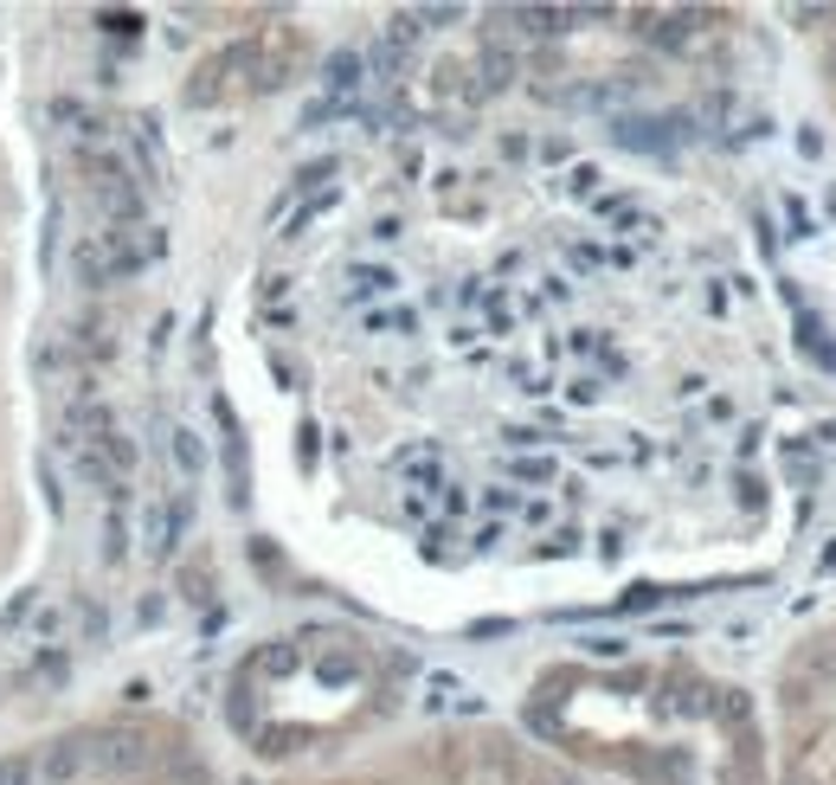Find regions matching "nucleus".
Instances as JSON below:
<instances>
[{
    "mask_svg": "<svg viewBox=\"0 0 836 785\" xmlns=\"http://www.w3.org/2000/svg\"><path fill=\"white\" fill-rule=\"evenodd\" d=\"M508 84H515V52L489 46L483 59H477V97H495V90H508Z\"/></svg>",
    "mask_w": 836,
    "mask_h": 785,
    "instance_id": "f257e3e1",
    "label": "nucleus"
},
{
    "mask_svg": "<svg viewBox=\"0 0 836 785\" xmlns=\"http://www.w3.org/2000/svg\"><path fill=\"white\" fill-rule=\"evenodd\" d=\"M399 278L393 271H380V265H354L348 271V303H367V296H380V290H393Z\"/></svg>",
    "mask_w": 836,
    "mask_h": 785,
    "instance_id": "f03ea898",
    "label": "nucleus"
},
{
    "mask_svg": "<svg viewBox=\"0 0 836 785\" xmlns=\"http://www.w3.org/2000/svg\"><path fill=\"white\" fill-rule=\"evenodd\" d=\"M360 72H367V59H360V52H335V59H329V90H335V97L360 90Z\"/></svg>",
    "mask_w": 836,
    "mask_h": 785,
    "instance_id": "7ed1b4c3",
    "label": "nucleus"
},
{
    "mask_svg": "<svg viewBox=\"0 0 836 785\" xmlns=\"http://www.w3.org/2000/svg\"><path fill=\"white\" fill-rule=\"evenodd\" d=\"M373 72H380V77H399V72H406V46L380 39V52H373Z\"/></svg>",
    "mask_w": 836,
    "mask_h": 785,
    "instance_id": "20e7f679",
    "label": "nucleus"
},
{
    "mask_svg": "<svg viewBox=\"0 0 836 785\" xmlns=\"http://www.w3.org/2000/svg\"><path fill=\"white\" fill-rule=\"evenodd\" d=\"M174 457H181V470H200V464H207V451H200L194 431H174Z\"/></svg>",
    "mask_w": 836,
    "mask_h": 785,
    "instance_id": "39448f33",
    "label": "nucleus"
},
{
    "mask_svg": "<svg viewBox=\"0 0 836 785\" xmlns=\"http://www.w3.org/2000/svg\"><path fill=\"white\" fill-rule=\"evenodd\" d=\"M0 785H33V760H26V753L0 760Z\"/></svg>",
    "mask_w": 836,
    "mask_h": 785,
    "instance_id": "423d86ee",
    "label": "nucleus"
},
{
    "mask_svg": "<svg viewBox=\"0 0 836 785\" xmlns=\"http://www.w3.org/2000/svg\"><path fill=\"white\" fill-rule=\"evenodd\" d=\"M836 20V7L824 0V7H791V26H831Z\"/></svg>",
    "mask_w": 836,
    "mask_h": 785,
    "instance_id": "0eeeda50",
    "label": "nucleus"
},
{
    "mask_svg": "<svg viewBox=\"0 0 836 785\" xmlns=\"http://www.w3.org/2000/svg\"><path fill=\"white\" fill-rule=\"evenodd\" d=\"M77 766H84V747H59V753H52V780H71Z\"/></svg>",
    "mask_w": 836,
    "mask_h": 785,
    "instance_id": "6e6552de",
    "label": "nucleus"
},
{
    "mask_svg": "<svg viewBox=\"0 0 836 785\" xmlns=\"http://www.w3.org/2000/svg\"><path fill=\"white\" fill-rule=\"evenodd\" d=\"M515 477H528V483H548V477H554V464H548V457H521V464H515Z\"/></svg>",
    "mask_w": 836,
    "mask_h": 785,
    "instance_id": "1a4fd4ad",
    "label": "nucleus"
},
{
    "mask_svg": "<svg viewBox=\"0 0 836 785\" xmlns=\"http://www.w3.org/2000/svg\"><path fill=\"white\" fill-rule=\"evenodd\" d=\"M373 329H399V335H413L418 316H413V309H393V316H373Z\"/></svg>",
    "mask_w": 836,
    "mask_h": 785,
    "instance_id": "9d476101",
    "label": "nucleus"
},
{
    "mask_svg": "<svg viewBox=\"0 0 836 785\" xmlns=\"http://www.w3.org/2000/svg\"><path fill=\"white\" fill-rule=\"evenodd\" d=\"M329 174H335V161H309V168L296 174V187H316V181H329Z\"/></svg>",
    "mask_w": 836,
    "mask_h": 785,
    "instance_id": "9b49d317",
    "label": "nucleus"
},
{
    "mask_svg": "<svg viewBox=\"0 0 836 785\" xmlns=\"http://www.w3.org/2000/svg\"><path fill=\"white\" fill-rule=\"evenodd\" d=\"M566 187H573V194H592V187H599V168H573V181H566Z\"/></svg>",
    "mask_w": 836,
    "mask_h": 785,
    "instance_id": "f8f14e48",
    "label": "nucleus"
},
{
    "mask_svg": "<svg viewBox=\"0 0 836 785\" xmlns=\"http://www.w3.org/2000/svg\"><path fill=\"white\" fill-rule=\"evenodd\" d=\"M798 155H811V161H817V155H824V130H804V136H798Z\"/></svg>",
    "mask_w": 836,
    "mask_h": 785,
    "instance_id": "ddd939ff",
    "label": "nucleus"
},
{
    "mask_svg": "<svg viewBox=\"0 0 836 785\" xmlns=\"http://www.w3.org/2000/svg\"><path fill=\"white\" fill-rule=\"evenodd\" d=\"M831 77H836V46H831Z\"/></svg>",
    "mask_w": 836,
    "mask_h": 785,
    "instance_id": "4468645a",
    "label": "nucleus"
},
{
    "mask_svg": "<svg viewBox=\"0 0 836 785\" xmlns=\"http://www.w3.org/2000/svg\"><path fill=\"white\" fill-rule=\"evenodd\" d=\"M831 219H836V194H831Z\"/></svg>",
    "mask_w": 836,
    "mask_h": 785,
    "instance_id": "2eb2a0df",
    "label": "nucleus"
}]
</instances>
